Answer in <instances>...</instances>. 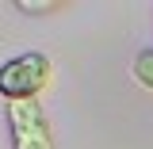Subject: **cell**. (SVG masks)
I'll return each mask as SVG.
<instances>
[{
  "label": "cell",
  "mask_w": 153,
  "mask_h": 149,
  "mask_svg": "<svg viewBox=\"0 0 153 149\" xmlns=\"http://www.w3.org/2000/svg\"><path fill=\"white\" fill-rule=\"evenodd\" d=\"M50 73H54V65H50L46 54L23 50V54L8 57L0 65V96L8 103H16V99H38V92L50 84Z\"/></svg>",
  "instance_id": "cell-1"
},
{
  "label": "cell",
  "mask_w": 153,
  "mask_h": 149,
  "mask_svg": "<svg viewBox=\"0 0 153 149\" xmlns=\"http://www.w3.org/2000/svg\"><path fill=\"white\" fill-rule=\"evenodd\" d=\"M4 115H8L12 149H57L54 130L46 122V111L38 107V99H16L4 107Z\"/></svg>",
  "instance_id": "cell-2"
},
{
  "label": "cell",
  "mask_w": 153,
  "mask_h": 149,
  "mask_svg": "<svg viewBox=\"0 0 153 149\" xmlns=\"http://www.w3.org/2000/svg\"><path fill=\"white\" fill-rule=\"evenodd\" d=\"M130 76L146 88V92H153V50H142V54H134L130 61Z\"/></svg>",
  "instance_id": "cell-3"
},
{
  "label": "cell",
  "mask_w": 153,
  "mask_h": 149,
  "mask_svg": "<svg viewBox=\"0 0 153 149\" xmlns=\"http://www.w3.org/2000/svg\"><path fill=\"white\" fill-rule=\"evenodd\" d=\"M61 8H65L61 0H16V12H23V16H54Z\"/></svg>",
  "instance_id": "cell-4"
}]
</instances>
